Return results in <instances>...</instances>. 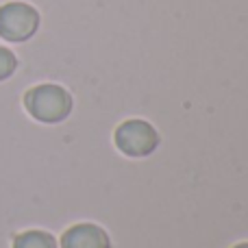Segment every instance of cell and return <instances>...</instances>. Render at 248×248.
I'll list each match as a JSON object with an SVG mask.
<instances>
[{"label":"cell","instance_id":"277c9868","mask_svg":"<svg viewBox=\"0 0 248 248\" xmlns=\"http://www.w3.org/2000/svg\"><path fill=\"white\" fill-rule=\"evenodd\" d=\"M61 248H111V240L103 227L81 222L61 235Z\"/></svg>","mask_w":248,"mask_h":248},{"label":"cell","instance_id":"7a4b0ae2","mask_svg":"<svg viewBox=\"0 0 248 248\" xmlns=\"http://www.w3.org/2000/svg\"><path fill=\"white\" fill-rule=\"evenodd\" d=\"M39 29V13L26 2H7L0 7V37L7 42H26Z\"/></svg>","mask_w":248,"mask_h":248},{"label":"cell","instance_id":"6da1fadb","mask_svg":"<svg viewBox=\"0 0 248 248\" xmlns=\"http://www.w3.org/2000/svg\"><path fill=\"white\" fill-rule=\"evenodd\" d=\"M24 107L37 122L44 124H57L63 122L70 116L74 107V100L68 90L55 83H44V85H35L26 92L24 96Z\"/></svg>","mask_w":248,"mask_h":248},{"label":"cell","instance_id":"3957f363","mask_svg":"<svg viewBox=\"0 0 248 248\" xmlns=\"http://www.w3.org/2000/svg\"><path fill=\"white\" fill-rule=\"evenodd\" d=\"M116 146L128 157H148L159 146V133L146 120H126L116 128Z\"/></svg>","mask_w":248,"mask_h":248},{"label":"cell","instance_id":"5b68a950","mask_svg":"<svg viewBox=\"0 0 248 248\" xmlns=\"http://www.w3.org/2000/svg\"><path fill=\"white\" fill-rule=\"evenodd\" d=\"M13 248H57V240L46 231H24L16 235Z\"/></svg>","mask_w":248,"mask_h":248},{"label":"cell","instance_id":"52a82bcc","mask_svg":"<svg viewBox=\"0 0 248 248\" xmlns=\"http://www.w3.org/2000/svg\"><path fill=\"white\" fill-rule=\"evenodd\" d=\"M233 248H248V242H242V244H235Z\"/></svg>","mask_w":248,"mask_h":248},{"label":"cell","instance_id":"8992f818","mask_svg":"<svg viewBox=\"0 0 248 248\" xmlns=\"http://www.w3.org/2000/svg\"><path fill=\"white\" fill-rule=\"evenodd\" d=\"M17 68V59L9 48L0 46V81H7Z\"/></svg>","mask_w":248,"mask_h":248}]
</instances>
